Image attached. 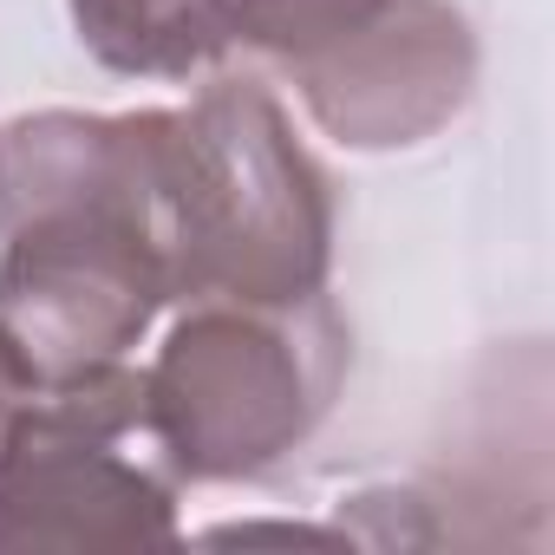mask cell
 <instances>
[{
  "instance_id": "obj_1",
  "label": "cell",
  "mask_w": 555,
  "mask_h": 555,
  "mask_svg": "<svg viewBox=\"0 0 555 555\" xmlns=\"http://www.w3.org/2000/svg\"><path fill=\"white\" fill-rule=\"evenodd\" d=\"M164 112H34L0 131V327L40 386L125 360L170 308Z\"/></svg>"
},
{
  "instance_id": "obj_2",
  "label": "cell",
  "mask_w": 555,
  "mask_h": 555,
  "mask_svg": "<svg viewBox=\"0 0 555 555\" xmlns=\"http://www.w3.org/2000/svg\"><path fill=\"white\" fill-rule=\"evenodd\" d=\"M157 196L170 301L282 308L327 288L334 183L261 79H216L164 112Z\"/></svg>"
},
{
  "instance_id": "obj_3",
  "label": "cell",
  "mask_w": 555,
  "mask_h": 555,
  "mask_svg": "<svg viewBox=\"0 0 555 555\" xmlns=\"http://www.w3.org/2000/svg\"><path fill=\"white\" fill-rule=\"evenodd\" d=\"M347 321L321 295L248 308L190 301L144 366V418L177 483H261L334 412Z\"/></svg>"
},
{
  "instance_id": "obj_4",
  "label": "cell",
  "mask_w": 555,
  "mask_h": 555,
  "mask_svg": "<svg viewBox=\"0 0 555 555\" xmlns=\"http://www.w3.org/2000/svg\"><path fill=\"white\" fill-rule=\"evenodd\" d=\"M177 470L125 360L47 379L0 438V555L14 548H170Z\"/></svg>"
},
{
  "instance_id": "obj_5",
  "label": "cell",
  "mask_w": 555,
  "mask_h": 555,
  "mask_svg": "<svg viewBox=\"0 0 555 555\" xmlns=\"http://www.w3.org/2000/svg\"><path fill=\"white\" fill-rule=\"evenodd\" d=\"M314 125L347 151H412L477 92V34L451 0H386L347 40L288 66Z\"/></svg>"
},
{
  "instance_id": "obj_6",
  "label": "cell",
  "mask_w": 555,
  "mask_h": 555,
  "mask_svg": "<svg viewBox=\"0 0 555 555\" xmlns=\"http://www.w3.org/2000/svg\"><path fill=\"white\" fill-rule=\"evenodd\" d=\"M79 47L125 79H190L235 47V0H66Z\"/></svg>"
},
{
  "instance_id": "obj_7",
  "label": "cell",
  "mask_w": 555,
  "mask_h": 555,
  "mask_svg": "<svg viewBox=\"0 0 555 555\" xmlns=\"http://www.w3.org/2000/svg\"><path fill=\"white\" fill-rule=\"evenodd\" d=\"M386 0H235V40L268 60H314L321 47L366 27Z\"/></svg>"
},
{
  "instance_id": "obj_8",
  "label": "cell",
  "mask_w": 555,
  "mask_h": 555,
  "mask_svg": "<svg viewBox=\"0 0 555 555\" xmlns=\"http://www.w3.org/2000/svg\"><path fill=\"white\" fill-rule=\"evenodd\" d=\"M34 392H40V373H34V360L14 347V334H8V327H0V438H8L14 412H21Z\"/></svg>"
}]
</instances>
